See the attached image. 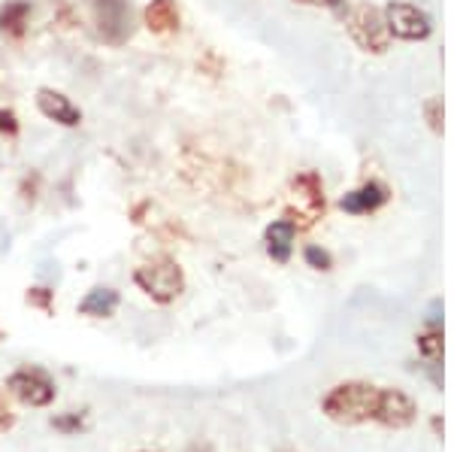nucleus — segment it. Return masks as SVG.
Returning a JSON list of instances; mask_svg holds the SVG:
<instances>
[{
	"label": "nucleus",
	"instance_id": "obj_11",
	"mask_svg": "<svg viewBox=\"0 0 454 452\" xmlns=\"http://www.w3.org/2000/svg\"><path fill=\"white\" fill-rule=\"evenodd\" d=\"M143 21L145 28H149L152 34L164 36V34H176L179 31V6H176V0H149L143 10Z\"/></svg>",
	"mask_w": 454,
	"mask_h": 452
},
{
	"label": "nucleus",
	"instance_id": "obj_8",
	"mask_svg": "<svg viewBox=\"0 0 454 452\" xmlns=\"http://www.w3.org/2000/svg\"><path fill=\"white\" fill-rule=\"evenodd\" d=\"M385 201H387V188L382 182L370 179V182H364V186L342 194L340 207L351 216H370V213H376L379 207H385Z\"/></svg>",
	"mask_w": 454,
	"mask_h": 452
},
{
	"label": "nucleus",
	"instance_id": "obj_7",
	"mask_svg": "<svg viewBox=\"0 0 454 452\" xmlns=\"http://www.w3.org/2000/svg\"><path fill=\"white\" fill-rule=\"evenodd\" d=\"M34 100H36V109H40L49 122H55V125H61V128H79V125H82V109L73 104V98H67L64 91L43 85V89H36Z\"/></svg>",
	"mask_w": 454,
	"mask_h": 452
},
{
	"label": "nucleus",
	"instance_id": "obj_2",
	"mask_svg": "<svg viewBox=\"0 0 454 452\" xmlns=\"http://www.w3.org/2000/svg\"><path fill=\"white\" fill-rule=\"evenodd\" d=\"M88 12L98 36L113 49H121L137 31V12L130 0H88Z\"/></svg>",
	"mask_w": 454,
	"mask_h": 452
},
{
	"label": "nucleus",
	"instance_id": "obj_3",
	"mask_svg": "<svg viewBox=\"0 0 454 452\" xmlns=\"http://www.w3.org/2000/svg\"><path fill=\"white\" fill-rule=\"evenodd\" d=\"M134 286L155 304H173L185 291V271L173 258H152L134 271Z\"/></svg>",
	"mask_w": 454,
	"mask_h": 452
},
{
	"label": "nucleus",
	"instance_id": "obj_18",
	"mask_svg": "<svg viewBox=\"0 0 454 452\" xmlns=\"http://www.w3.org/2000/svg\"><path fill=\"white\" fill-rule=\"evenodd\" d=\"M0 134H6V137L19 134V119H16V113H12V109L0 107Z\"/></svg>",
	"mask_w": 454,
	"mask_h": 452
},
{
	"label": "nucleus",
	"instance_id": "obj_17",
	"mask_svg": "<svg viewBox=\"0 0 454 452\" xmlns=\"http://www.w3.org/2000/svg\"><path fill=\"white\" fill-rule=\"evenodd\" d=\"M12 425H16V413H12V407H10V398H6V392L0 389V434H6Z\"/></svg>",
	"mask_w": 454,
	"mask_h": 452
},
{
	"label": "nucleus",
	"instance_id": "obj_9",
	"mask_svg": "<svg viewBox=\"0 0 454 452\" xmlns=\"http://www.w3.org/2000/svg\"><path fill=\"white\" fill-rule=\"evenodd\" d=\"M294 240H297V225L291 218H276L273 225H267L263 231V243H267V255L276 265H288L294 255Z\"/></svg>",
	"mask_w": 454,
	"mask_h": 452
},
{
	"label": "nucleus",
	"instance_id": "obj_10",
	"mask_svg": "<svg viewBox=\"0 0 454 452\" xmlns=\"http://www.w3.org/2000/svg\"><path fill=\"white\" fill-rule=\"evenodd\" d=\"M121 304V295L115 291L113 286H94L85 291V297L79 301V316H88V319H109L115 316Z\"/></svg>",
	"mask_w": 454,
	"mask_h": 452
},
{
	"label": "nucleus",
	"instance_id": "obj_21",
	"mask_svg": "<svg viewBox=\"0 0 454 452\" xmlns=\"http://www.w3.org/2000/svg\"><path fill=\"white\" fill-rule=\"evenodd\" d=\"M143 452H145V449H143Z\"/></svg>",
	"mask_w": 454,
	"mask_h": 452
},
{
	"label": "nucleus",
	"instance_id": "obj_4",
	"mask_svg": "<svg viewBox=\"0 0 454 452\" xmlns=\"http://www.w3.org/2000/svg\"><path fill=\"white\" fill-rule=\"evenodd\" d=\"M346 28L351 40L370 55H382L391 46V34H387L382 10H376L372 4H357L346 12Z\"/></svg>",
	"mask_w": 454,
	"mask_h": 452
},
{
	"label": "nucleus",
	"instance_id": "obj_19",
	"mask_svg": "<svg viewBox=\"0 0 454 452\" xmlns=\"http://www.w3.org/2000/svg\"><path fill=\"white\" fill-rule=\"evenodd\" d=\"M52 425L58 428V432H64V434H73V432H82V419L73 413V416H58L52 419Z\"/></svg>",
	"mask_w": 454,
	"mask_h": 452
},
{
	"label": "nucleus",
	"instance_id": "obj_1",
	"mask_svg": "<svg viewBox=\"0 0 454 452\" xmlns=\"http://www.w3.org/2000/svg\"><path fill=\"white\" fill-rule=\"evenodd\" d=\"M321 413L336 425L379 422L385 428H409L419 419V404L400 389L361 380L340 383L321 398Z\"/></svg>",
	"mask_w": 454,
	"mask_h": 452
},
{
	"label": "nucleus",
	"instance_id": "obj_12",
	"mask_svg": "<svg viewBox=\"0 0 454 452\" xmlns=\"http://www.w3.org/2000/svg\"><path fill=\"white\" fill-rule=\"evenodd\" d=\"M31 0H6L0 6V36L4 40H21L27 34V21H31Z\"/></svg>",
	"mask_w": 454,
	"mask_h": 452
},
{
	"label": "nucleus",
	"instance_id": "obj_14",
	"mask_svg": "<svg viewBox=\"0 0 454 452\" xmlns=\"http://www.w3.org/2000/svg\"><path fill=\"white\" fill-rule=\"evenodd\" d=\"M303 258H306V265L315 267V271H331V267H333L331 252H327V250H321V246H306Z\"/></svg>",
	"mask_w": 454,
	"mask_h": 452
},
{
	"label": "nucleus",
	"instance_id": "obj_6",
	"mask_svg": "<svg viewBox=\"0 0 454 452\" xmlns=\"http://www.w3.org/2000/svg\"><path fill=\"white\" fill-rule=\"evenodd\" d=\"M385 25L391 40H406V43H419L427 40L434 34V21L424 10H419L415 4H406V0H394L382 10Z\"/></svg>",
	"mask_w": 454,
	"mask_h": 452
},
{
	"label": "nucleus",
	"instance_id": "obj_16",
	"mask_svg": "<svg viewBox=\"0 0 454 452\" xmlns=\"http://www.w3.org/2000/svg\"><path fill=\"white\" fill-rule=\"evenodd\" d=\"M424 115H427L430 128H434L436 134H442V100L439 98L427 100V104H424Z\"/></svg>",
	"mask_w": 454,
	"mask_h": 452
},
{
	"label": "nucleus",
	"instance_id": "obj_5",
	"mask_svg": "<svg viewBox=\"0 0 454 452\" xmlns=\"http://www.w3.org/2000/svg\"><path fill=\"white\" fill-rule=\"evenodd\" d=\"M6 395H12L25 407H49L55 400V380L43 368H19L6 380Z\"/></svg>",
	"mask_w": 454,
	"mask_h": 452
},
{
	"label": "nucleus",
	"instance_id": "obj_13",
	"mask_svg": "<svg viewBox=\"0 0 454 452\" xmlns=\"http://www.w3.org/2000/svg\"><path fill=\"white\" fill-rule=\"evenodd\" d=\"M419 349H421L424 359H430V361L442 359V331H439L436 322H430V331L419 337Z\"/></svg>",
	"mask_w": 454,
	"mask_h": 452
},
{
	"label": "nucleus",
	"instance_id": "obj_15",
	"mask_svg": "<svg viewBox=\"0 0 454 452\" xmlns=\"http://www.w3.org/2000/svg\"><path fill=\"white\" fill-rule=\"evenodd\" d=\"M52 297H55V291H49V289H43V286H34V289H27V304L36 310H43V313H52Z\"/></svg>",
	"mask_w": 454,
	"mask_h": 452
},
{
	"label": "nucleus",
	"instance_id": "obj_20",
	"mask_svg": "<svg viewBox=\"0 0 454 452\" xmlns=\"http://www.w3.org/2000/svg\"><path fill=\"white\" fill-rule=\"evenodd\" d=\"M294 4H303V6H327V10H333V12L346 10V0H294Z\"/></svg>",
	"mask_w": 454,
	"mask_h": 452
}]
</instances>
